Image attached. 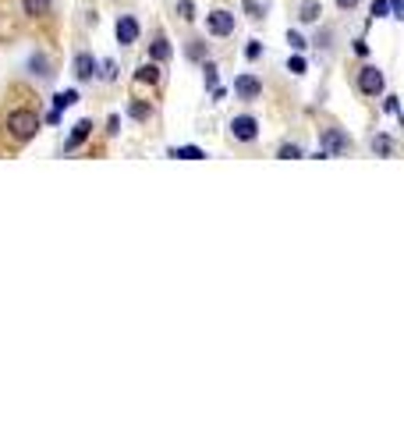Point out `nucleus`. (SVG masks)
<instances>
[{"label": "nucleus", "instance_id": "obj_20", "mask_svg": "<svg viewBox=\"0 0 404 426\" xmlns=\"http://www.w3.org/2000/svg\"><path fill=\"white\" fill-rule=\"evenodd\" d=\"M178 15H181L185 22H192V18H195V4H192V0H181V8H178Z\"/></svg>", "mask_w": 404, "mask_h": 426}, {"label": "nucleus", "instance_id": "obj_4", "mask_svg": "<svg viewBox=\"0 0 404 426\" xmlns=\"http://www.w3.org/2000/svg\"><path fill=\"white\" fill-rule=\"evenodd\" d=\"M206 29H209L213 36H230V32H235V15L223 11V8H216V11L206 15Z\"/></svg>", "mask_w": 404, "mask_h": 426}, {"label": "nucleus", "instance_id": "obj_10", "mask_svg": "<svg viewBox=\"0 0 404 426\" xmlns=\"http://www.w3.org/2000/svg\"><path fill=\"white\" fill-rule=\"evenodd\" d=\"M75 103H78V92L75 89H64V92L53 96V111L61 114V111H68V106H75Z\"/></svg>", "mask_w": 404, "mask_h": 426}, {"label": "nucleus", "instance_id": "obj_2", "mask_svg": "<svg viewBox=\"0 0 404 426\" xmlns=\"http://www.w3.org/2000/svg\"><path fill=\"white\" fill-rule=\"evenodd\" d=\"M319 146H323V149H319L323 156H344V153L351 149V139L344 135L340 128H326V132H323V139H319Z\"/></svg>", "mask_w": 404, "mask_h": 426}, {"label": "nucleus", "instance_id": "obj_15", "mask_svg": "<svg viewBox=\"0 0 404 426\" xmlns=\"http://www.w3.org/2000/svg\"><path fill=\"white\" fill-rule=\"evenodd\" d=\"M22 4H25V15H32V18L50 11V0H22Z\"/></svg>", "mask_w": 404, "mask_h": 426}, {"label": "nucleus", "instance_id": "obj_14", "mask_svg": "<svg viewBox=\"0 0 404 426\" xmlns=\"http://www.w3.org/2000/svg\"><path fill=\"white\" fill-rule=\"evenodd\" d=\"M149 57H153V61H156V64H160V61H167V57H170V43H167V39H163V36H160V39H156V43H153V46H149Z\"/></svg>", "mask_w": 404, "mask_h": 426}, {"label": "nucleus", "instance_id": "obj_21", "mask_svg": "<svg viewBox=\"0 0 404 426\" xmlns=\"http://www.w3.org/2000/svg\"><path fill=\"white\" fill-rule=\"evenodd\" d=\"M287 71H291V75H305V57H291V61H287Z\"/></svg>", "mask_w": 404, "mask_h": 426}, {"label": "nucleus", "instance_id": "obj_8", "mask_svg": "<svg viewBox=\"0 0 404 426\" xmlns=\"http://www.w3.org/2000/svg\"><path fill=\"white\" fill-rule=\"evenodd\" d=\"M96 68H99V61L92 57V53H78V57H75V78H78V82L96 78Z\"/></svg>", "mask_w": 404, "mask_h": 426}, {"label": "nucleus", "instance_id": "obj_27", "mask_svg": "<svg viewBox=\"0 0 404 426\" xmlns=\"http://www.w3.org/2000/svg\"><path fill=\"white\" fill-rule=\"evenodd\" d=\"M337 8H340V11H355L358 0H337Z\"/></svg>", "mask_w": 404, "mask_h": 426}, {"label": "nucleus", "instance_id": "obj_9", "mask_svg": "<svg viewBox=\"0 0 404 426\" xmlns=\"http://www.w3.org/2000/svg\"><path fill=\"white\" fill-rule=\"evenodd\" d=\"M135 82H142V85H156V82H160V64H156V61H142L139 71H135Z\"/></svg>", "mask_w": 404, "mask_h": 426}, {"label": "nucleus", "instance_id": "obj_24", "mask_svg": "<svg viewBox=\"0 0 404 426\" xmlns=\"http://www.w3.org/2000/svg\"><path fill=\"white\" fill-rule=\"evenodd\" d=\"M206 89H216V64H206Z\"/></svg>", "mask_w": 404, "mask_h": 426}, {"label": "nucleus", "instance_id": "obj_13", "mask_svg": "<svg viewBox=\"0 0 404 426\" xmlns=\"http://www.w3.org/2000/svg\"><path fill=\"white\" fill-rule=\"evenodd\" d=\"M170 156H174V160H202L206 149H199V146H178V149H170Z\"/></svg>", "mask_w": 404, "mask_h": 426}, {"label": "nucleus", "instance_id": "obj_17", "mask_svg": "<svg viewBox=\"0 0 404 426\" xmlns=\"http://www.w3.org/2000/svg\"><path fill=\"white\" fill-rule=\"evenodd\" d=\"M128 114H132L135 121H149V114H153V106H146L142 99H135V103L128 106Z\"/></svg>", "mask_w": 404, "mask_h": 426}, {"label": "nucleus", "instance_id": "obj_28", "mask_svg": "<svg viewBox=\"0 0 404 426\" xmlns=\"http://www.w3.org/2000/svg\"><path fill=\"white\" fill-rule=\"evenodd\" d=\"M386 114H400V106H397V96H386Z\"/></svg>", "mask_w": 404, "mask_h": 426}, {"label": "nucleus", "instance_id": "obj_11", "mask_svg": "<svg viewBox=\"0 0 404 426\" xmlns=\"http://www.w3.org/2000/svg\"><path fill=\"white\" fill-rule=\"evenodd\" d=\"M89 132H92V121H78L75 132H71V139H68V149H78V146L89 139Z\"/></svg>", "mask_w": 404, "mask_h": 426}, {"label": "nucleus", "instance_id": "obj_31", "mask_svg": "<svg viewBox=\"0 0 404 426\" xmlns=\"http://www.w3.org/2000/svg\"><path fill=\"white\" fill-rule=\"evenodd\" d=\"M245 11H249L252 18H263V8H259V4H245Z\"/></svg>", "mask_w": 404, "mask_h": 426}, {"label": "nucleus", "instance_id": "obj_18", "mask_svg": "<svg viewBox=\"0 0 404 426\" xmlns=\"http://www.w3.org/2000/svg\"><path fill=\"white\" fill-rule=\"evenodd\" d=\"M277 156H280V160H298V156H302V146H291V142H287V146H280Z\"/></svg>", "mask_w": 404, "mask_h": 426}, {"label": "nucleus", "instance_id": "obj_26", "mask_svg": "<svg viewBox=\"0 0 404 426\" xmlns=\"http://www.w3.org/2000/svg\"><path fill=\"white\" fill-rule=\"evenodd\" d=\"M287 43H291L295 50H305V46H309V43H305V39H302L298 32H287Z\"/></svg>", "mask_w": 404, "mask_h": 426}, {"label": "nucleus", "instance_id": "obj_5", "mask_svg": "<svg viewBox=\"0 0 404 426\" xmlns=\"http://www.w3.org/2000/svg\"><path fill=\"white\" fill-rule=\"evenodd\" d=\"M230 135H235L238 142H252L259 135V121L252 114H238L235 121H230Z\"/></svg>", "mask_w": 404, "mask_h": 426}, {"label": "nucleus", "instance_id": "obj_16", "mask_svg": "<svg viewBox=\"0 0 404 426\" xmlns=\"http://www.w3.org/2000/svg\"><path fill=\"white\" fill-rule=\"evenodd\" d=\"M372 153L390 156V153H393V139H390V135H376V139H372Z\"/></svg>", "mask_w": 404, "mask_h": 426}, {"label": "nucleus", "instance_id": "obj_19", "mask_svg": "<svg viewBox=\"0 0 404 426\" xmlns=\"http://www.w3.org/2000/svg\"><path fill=\"white\" fill-rule=\"evenodd\" d=\"M372 18H390V4H386V0H372Z\"/></svg>", "mask_w": 404, "mask_h": 426}, {"label": "nucleus", "instance_id": "obj_25", "mask_svg": "<svg viewBox=\"0 0 404 426\" xmlns=\"http://www.w3.org/2000/svg\"><path fill=\"white\" fill-rule=\"evenodd\" d=\"M103 78H106V82L118 78V64H113V61H106V64H103Z\"/></svg>", "mask_w": 404, "mask_h": 426}, {"label": "nucleus", "instance_id": "obj_12", "mask_svg": "<svg viewBox=\"0 0 404 426\" xmlns=\"http://www.w3.org/2000/svg\"><path fill=\"white\" fill-rule=\"evenodd\" d=\"M319 15H323V4H319V0H305V4H302V11H298V18L302 22H319Z\"/></svg>", "mask_w": 404, "mask_h": 426}, {"label": "nucleus", "instance_id": "obj_23", "mask_svg": "<svg viewBox=\"0 0 404 426\" xmlns=\"http://www.w3.org/2000/svg\"><path fill=\"white\" fill-rule=\"evenodd\" d=\"M188 57H192V61L202 57V39H192V43H188Z\"/></svg>", "mask_w": 404, "mask_h": 426}, {"label": "nucleus", "instance_id": "obj_1", "mask_svg": "<svg viewBox=\"0 0 404 426\" xmlns=\"http://www.w3.org/2000/svg\"><path fill=\"white\" fill-rule=\"evenodd\" d=\"M8 128H11V135L18 139V142H29L36 132H39V118H36V111H11L8 114Z\"/></svg>", "mask_w": 404, "mask_h": 426}, {"label": "nucleus", "instance_id": "obj_3", "mask_svg": "<svg viewBox=\"0 0 404 426\" xmlns=\"http://www.w3.org/2000/svg\"><path fill=\"white\" fill-rule=\"evenodd\" d=\"M383 89H386L383 71H379L376 64H365V68L358 71V92H362V96H379Z\"/></svg>", "mask_w": 404, "mask_h": 426}, {"label": "nucleus", "instance_id": "obj_22", "mask_svg": "<svg viewBox=\"0 0 404 426\" xmlns=\"http://www.w3.org/2000/svg\"><path fill=\"white\" fill-rule=\"evenodd\" d=\"M259 53H263V43H259V39H252V43L245 46V57H249V61H256Z\"/></svg>", "mask_w": 404, "mask_h": 426}, {"label": "nucleus", "instance_id": "obj_30", "mask_svg": "<svg viewBox=\"0 0 404 426\" xmlns=\"http://www.w3.org/2000/svg\"><path fill=\"white\" fill-rule=\"evenodd\" d=\"M106 132H110V135H118V132H121V121H118V118H110V125H106Z\"/></svg>", "mask_w": 404, "mask_h": 426}, {"label": "nucleus", "instance_id": "obj_7", "mask_svg": "<svg viewBox=\"0 0 404 426\" xmlns=\"http://www.w3.org/2000/svg\"><path fill=\"white\" fill-rule=\"evenodd\" d=\"M235 92H238L242 99H259V96H263V82H259L256 75H238V78H235Z\"/></svg>", "mask_w": 404, "mask_h": 426}, {"label": "nucleus", "instance_id": "obj_6", "mask_svg": "<svg viewBox=\"0 0 404 426\" xmlns=\"http://www.w3.org/2000/svg\"><path fill=\"white\" fill-rule=\"evenodd\" d=\"M139 32H142V29H139V18H135V15H121V18H118V43L132 46V43L139 39Z\"/></svg>", "mask_w": 404, "mask_h": 426}, {"label": "nucleus", "instance_id": "obj_29", "mask_svg": "<svg viewBox=\"0 0 404 426\" xmlns=\"http://www.w3.org/2000/svg\"><path fill=\"white\" fill-rule=\"evenodd\" d=\"M355 53H362V57H365V53H369V43H365V39H355Z\"/></svg>", "mask_w": 404, "mask_h": 426}]
</instances>
